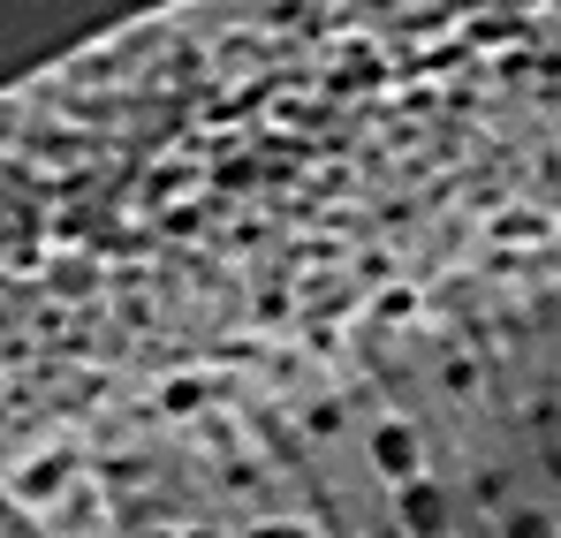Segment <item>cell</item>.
<instances>
[{"instance_id": "obj_1", "label": "cell", "mask_w": 561, "mask_h": 538, "mask_svg": "<svg viewBox=\"0 0 561 538\" xmlns=\"http://www.w3.org/2000/svg\"><path fill=\"white\" fill-rule=\"evenodd\" d=\"M402 531H410V538H448V531H456V501H448V485L410 478V485H402Z\"/></svg>"}, {"instance_id": "obj_2", "label": "cell", "mask_w": 561, "mask_h": 538, "mask_svg": "<svg viewBox=\"0 0 561 538\" xmlns=\"http://www.w3.org/2000/svg\"><path fill=\"white\" fill-rule=\"evenodd\" d=\"M251 538H311V531H296V524H259Z\"/></svg>"}]
</instances>
